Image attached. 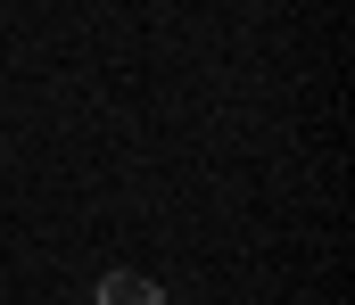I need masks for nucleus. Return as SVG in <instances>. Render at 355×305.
<instances>
[{"label":"nucleus","mask_w":355,"mask_h":305,"mask_svg":"<svg viewBox=\"0 0 355 305\" xmlns=\"http://www.w3.org/2000/svg\"><path fill=\"white\" fill-rule=\"evenodd\" d=\"M99 305H166V289L141 281V272H107V281H99Z\"/></svg>","instance_id":"nucleus-1"}]
</instances>
